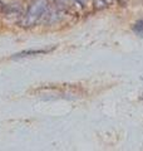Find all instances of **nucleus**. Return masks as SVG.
I'll return each mask as SVG.
<instances>
[{"label":"nucleus","instance_id":"f257e3e1","mask_svg":"<svg viewBox=\"0 0 143 151\" xmlns=\"http://www.w3.org/2000/svg\"><path fill=\"white\" fill-rule=\"evenodd\" d=\"M46 17H50V0H31L19 24L23 28H31L41 23Z\"/></svg>","mask_w":143,"mask_h":151},{"label":"nucleus","instance_id":"7ed1b4c3","mask_svg":"<svg viewBox=\"0 0 143 151\" xmlns=\"http://www.w3.org/2000/svg\"><path fill=\"white\" fill-rule=\"evenodd\" d=\"M133 30H134L137 34H141L143 37V19H141V20H138L136 23V25L133 27Z\"/></svg>","mask_w":143,"mask_h":151},{"label":"nucleus","instance_id":"f03ea898","mask_svg":"<svg viewBox=\"0 0 143 151\" xmlns=\"http://www.w3.org/2000/svg\"><path fill=\"white\" fill-rule=\"evenodd\" d=\"M53 49H26V50H23L20 53H16L13 55V59H19V58H24V57H31V55H38V54H45V53H49V52Z\"/></svg>","mask_w":143,"mask_h":151},{"label":"nucleus","instance_id":"20e7f679","mask_svg":"<svg viewBox=\"0 0 143 151\" xmlns=\"http://www.w3.org/2000/svg\"><path fill=\"white\" fill-rule=\"evenodd\" d=\"M8 6L9 5H5V4L3 3V0H0V13H4L8 10Z\"/></svg>","mask_w":143,"mask_h":151}]
</instances>
